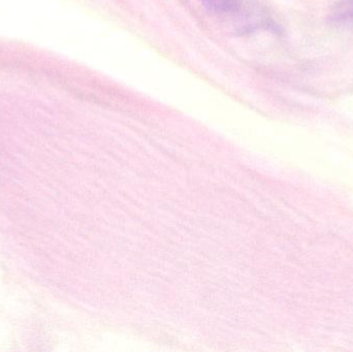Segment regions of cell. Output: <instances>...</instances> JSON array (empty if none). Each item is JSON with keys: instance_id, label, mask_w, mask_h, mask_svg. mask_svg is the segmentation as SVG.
<instances>
[{"instance_id": "6da1fadb", "label": "cell", "mask_w": 353, "mask_h": 352, "mask_svg": "<svg viewBox=\"0 0 353 352\" xmlns=\"http://www.w3.org/2000/svg\"><path fill=\"white\" fill-rule=\"evenodd\" d=\"M330 22L339 27L353 29V0L338 2L330 14Z\"/></svg>"}, {"instance_id": "7a4b0ae2", "label": "cell", "mask_w": 353, "mask_h": 352, "mask_svg": "<svg viewBox=\"0 0 353 352\" xmlns=\"http://www.w3.org/2000/svg\"><path fill=\"white\" fill-rule=\"evenodd\" d=\"M212 12L217 14H236L241 10L239 0H201Z\"/></svg>"}]
</instances>
